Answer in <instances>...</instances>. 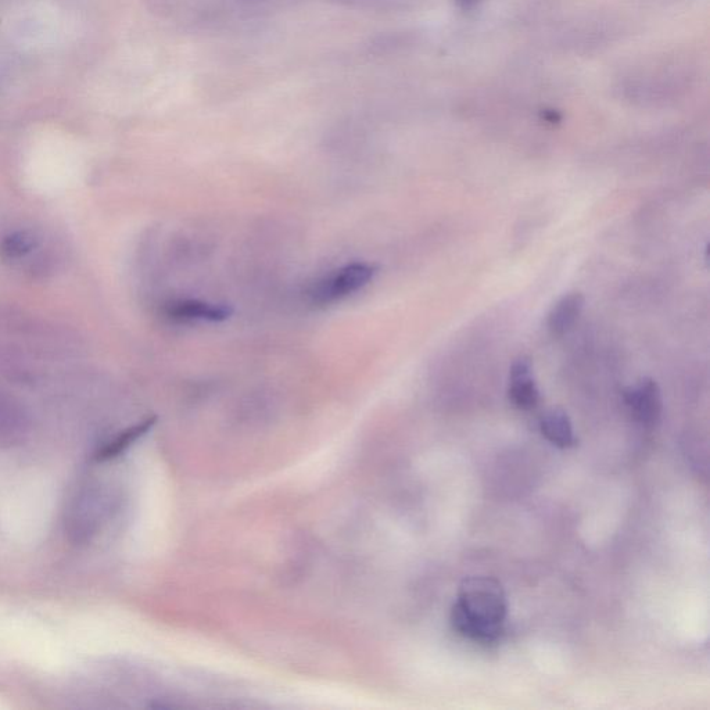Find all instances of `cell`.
I'll return each instance as SVG.
<instances>
[{"mask_svg": "<svg viewBox=\"0 0 710 710\" xmlns=\"http://www.w3.org/2000/svg\"><path fill=\"white\" fill-rule=\"evenodd\" d=\"M509 401L522 411H532L540 404L539 386L533 378V362L529 357H519L509 371Z\"/></svg>", "mask_w": 710, "mask_h": 710, "instance_id": "obj_4", "label": "cell"}, {"mask_svg": "<svg viewBox=\"0 0 710 710\" xmlns=\"http://www.w3.org/2000/svg\"><path fill=\"white\" fill-rule=\"evenodd\" d=\"M623 400L631 417L644 428H655L661 422L663 398L661 387L654 379L643 378L627 387L623 392Z\"/></svg>", "mask_w": 710, "mask_h": 710, "instance_id": "obj_3", "label": "cell"}, {"mask_svg": "<svg viewBox=\"0 0 710 710\" xmlns=\"http://www.w3.org/2000/svg\"><path fill=\"white\" fill-rule=\"evenodd\" d=\"M508 601L496 577L473 576L458 590L451 625L460 636L482 645L496 644L504 634Z\"/></svg>", "mask_w": 710, "mask_h": 710, "instance_id": "obj_1", "label": "cell"}, {"mask_svg": "<svg viewBox=\"0 0 710 710\" xmlns=\"http://www.w3.org/2000/svg\"><path fill=\"white\" fill-rule=\"evenodd\" d=\"M232 313L231 307L202 300H175L164 308L167 318L175 322H222Z\"/></svg>", "mask_w": 710, "mask_h": 710, "instance_id": "obj_6", "label": "cell"}, {"mask_svg": "<svg viewBox=\"0 0 710 710\" xmlns=\"http://www.w3.org/2000/svg\"><path fill=\"white\" fill-rule=\"evenodd\" d=\"M154 422H156V419L154 418L145 419V421L138 423V425L124 430V432H121L116 439L110 441V443L106 444L105 447L100 448L98 453H96V460L107 461L118 457V455L127 450L131 444H134L139 437L145 435L147 430L152 428Z\"/></svg>", "mask_w": 710, "mask_h": 710, "instance_id": "obj_9", "label": "cell"}, {"mask_svg": "<svg viewBox=\"0 0 710 710\" xmlns=\"http://www.w3.org/2000/svg\"><path fill=\"white\" fill-rule=\"evenodd\" d=\"M378 274V267L368 263H353L326 276L311 290L310 296L317 306H328L360 292Z\"/></svg>", "mask_w": 710, "mask_h": 710, "instance_id": "obj_2", "label": "cell"}, {"mask_svg": "<svg viewBox=\"0 0 710 710\" xmlns=\"http://www.w3.org/2000/svg\"><path fill=\"white\" fill-rule=\"evenodd\" d=\"M25 414L23 407L13 397L0 394V428L12 430L23 429Z\"/></svg>", "mask_w": 710, "mask_h": 710, "instance_id": "obj_10", "label": "cell"}, {"mask_svg": "<svg viewBox=\"0 0 710 710\" xmlns=\"http://www.w3.org/2000/svg\"><path fill=\"white\" fill-rule=\"evenodd\" d=\"M540 432L552 446L572 448L576 444L575 430L568 412L562 408H551L540 418Z\"/></svg>", "mask_w": 710, "mask_h": 710, "instance_id": "obj_8", "label": "cell"}, {"mask_svg": "<svg viewBox=\"0 0 710 710\" xmlns=\"http://www.w3.org/2000/svg\"><path fill=\"white\" fill-rule=\"evenodd\" d=\"M584 296L582 293L573 292L565 294L551 308L547 319L548 333L552 337H562L576 325L584 310Z\"/></svg>", "mask_w": 710, "mask_h": 710, "instance_id": "obj_7", "label": "cell"}, {"mask_svg": "<svg viewBox=\"0 0 710 710\" xmlns=\"http://www.w3.org/2000/svg\"><path fill=\"white\" fill-rule=\"evenodd\" d=\"M43 250V236L35 229H16L0 240V257L14 265H34Z\"/></svg>", "mask_w": 710, "mask_h": 710, "instance_id": "obj_5", "label": "cell"}]
</instances>
